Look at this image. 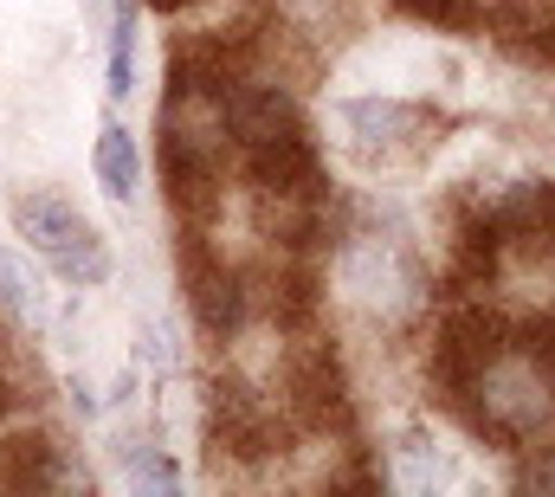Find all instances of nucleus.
<instances>
[{
    "instance_id": "6",
    "label": "nucleus",
    "mask_w": 555,
    "mask_h": 497,
    "mask_svg": "<svg viewBox=\"0 0 555 497\" xmlns=\"http://www.w3.org/2000/svg\"><path fill=\"white\" fill-rule=\"evenodd\" d=\"M162 7H175V0H162Z\"/></svg>"
},
{
    "instance_id": "2",
    "label": "nucleus",
    "mask_w": 555,
    "mask_h": 497,
    "mask_svg": "<svg viewBox=\"0 0 555 497\" xmlns=\"http://www.w3.org/2000/svg\"><path fill=\"white\" fill-rule=\"evenodd\" d=\"M98 181H104L111 201L137 194V142H130V129L117 124V117L98 129Z\"/></svg>"
},
{
    "instance_id": "4",
    "label": "nucleus",
    "mask_w": 555,
    "mask_h": 497,
    "mask_svg": "<svg viewBox=\"0 0 555 497\" xmlns=\"http://www.w3.org/2000/svg\"><path fill=\"white\" fill-rule=\"evenodd\" d=\"M117 453H124V446H117ZM124 479L142 485V492H175V485H181V466H175L168 453H155V446H130V453H124Z\"/></svg>"
},
{
    "instance_id": "5",
    "label": "nucleus",
    "mask_w": 555,
    "mask_h": 497,
    "mask_svg": "<svg viewBox=\"0 0 555 497\" xmlns=\"http://www.w3.org/2000/svg\"><path fill=\"white\" fill-rule=\"evenodd\" d=\"M0 304H7L13 317H26V323H39V310H46V304H39L33 271H26V265H20L7 246H0Z\"/></svg>"
},
{
    "instance_id": "3",
    "label": "nucleus",
    "mask_w": 555,
    "mask_h": 497,
    "mask_svg": "<svg viewBox=\"0 0 555 497\" xmlns=\"http://www.w3.org/2000/svg\"><path fill=\"white\" fill-rule=\"evenodd\" d=\"M137 91V7L117 0V26H111V98Z\"/></svg>"
},
{
    "instance_id": "1",
    "label": "nucleus",
    "mask_w": 555,
    "mask_h": 497,
    "mask_svg": "<svg viewBox=\"0 0 555 497\" xmlns=\"http://www.w3.org/2000/svg\"><path fill=\"white\" fill-rule=\"evenodd\" d=\"M13 227H20V240L39 252L59 278H72V284H104L111 278V252H104L98 227L72 201H59V194H20L13 201Z\"/></svg>"
}]
</instances>
